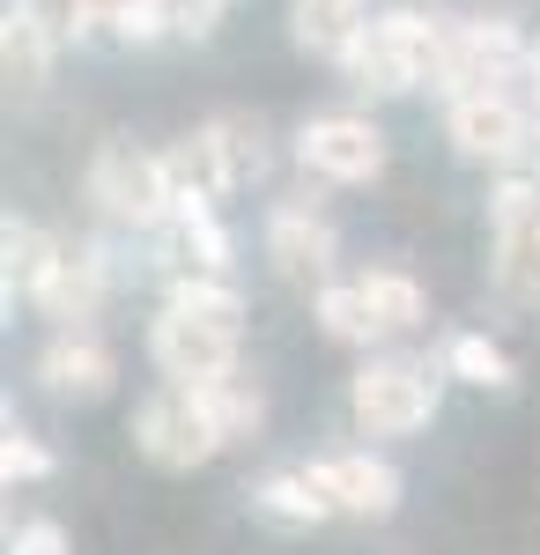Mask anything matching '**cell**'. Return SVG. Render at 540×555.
<instances>
[{
    "label": "cell",
    "mask_w": 540,
    "mask_h": 555,
    "mask_svg": "<svg viewBox=\"0 0 540 555\" xmlns=\"http://www.w3.org/2000/svg\"><path fill=\"white\" fill-rule=\"evenodd\" d=\"M8 555H67V526L60 518H23L8 533Z\"/></svg>",
    "instance_id": "obj_28"
},
{
    "label": "cell",
    "mask_w": 540,
    "mask_h": 555,
    "mask_svg": "<svg viewBox=\"0 0 540 555\" xmlns=\"http://www.w3.org/2000/svg\"><path fill=\"white\" fill-rule=\"evenodd\" d=\"M38 378H44V392H60V400H104L112 378H119V356L97 341L89 326H60L38 356Z\"/></svg>",
    "instance_id": "obj_13"
},
{
    "label": "cell",
    "mask_w": 540,
    "mask_h": 555,
    "mask_svg": "<svg viewBox=\"0 0 540 555\" xmlns=\"http://www.w3.org/2000/svg\"><path fill=\"white\" fill-rule=\"evenodd\" d=\"M526 67H540L526 38L497 23V15H481V23H445V60H437V89H445V104L452 96H489V89H511Z\"/></svg>",
    "instance_id": "obj_7"
},
{
    "label": "cell",
    "mask_w": 540,
    "mask_h": 555,
    "mask_svg": "<svg viewBox=\"0 0 540 555\" xmlns=\"http://www.w3.org/2000/svg\"><path fill=\"white\" fill-rule=\"evenodd\" d=\"M44 474H52V452H44L30 429L8 423V437H0V481L15 489V481H44Z\"/></svg>",
    "instance_id": "obj_27"
},
{
    "label": "cell",
    "mask_w": 540,
    "mask_h": 555,
    "mask_svg": "<svg viewBox=\"0 0 540 555\" xmlns=\"http://www.w3.org/2000/svg\"><path fill=\"white\" fill-rule=\"evenodd\" d=\"M445 378H452V371H437V363H422V356H371V363L348 378V415H356L363 437H415V429H429V415H437Z\"/></svg>",
    "instance_id": "obj_3"
},
{
    "label": "cell",
    "mask_w": 540,
    "mask_h": 555,
    "mask_svg": "<svg viewBox=\"0 0 540 555\" xmlns=\"http://www.w3.org/2000/svg\"><path fill=\"white\" fill-rule=\"evenodd\" d=\"M252 518H267L282 533H311V526L333 518V504H326V489H319L311 467H274V474L252 481Z\"/></svg>",
    "instance_id": "obj_16"
},
{
    "label": "cell",
    "mask_w": 540,
    "mask_h": 555,
    "mask_svg": "<svg viewBox=\"0 0 540 555\" xmlns=\"http://www.w3.org/2000/svg\"><path fill=\"white\" fill-rule=\"evenodd\" d=\"M89 201L112 222H126V230H164L170 215H178V185H170L164 149H141V141L112 133L89 156Z\"/></svg>",
    "instance_id": "obj_4"
},
{
    "label": "cell",
    "mask_w": 540,
    "mask_h": 555,
    "mask_svg": "<svg viewBox=\"0 0 540 555\" xmlns=\"http://www.w3.org/2000/svg\"><path fill=\"white\" fill-rule=\"evenodd\" d=\"M149 356H156V371H164L170 385H215V378L237 371V326L193 319V311L164 304L156 326H149Z\"/></svg>",
    "instance_id": "obj_9"
},
{
    "label": "cell",
    "mask_w": 540,
    "mask_h": 555,
    "mask_svg": "<svg viewBox=\"0 0 540 555\" xmlns=\"http://www.w3.org/2000/svg\"><path fill=\"white\" fill-rule=\"evenodd\" d=\"M445 371L459 385H481V392H511V356L489 334H452L445 341Z\"/></svg>",
    "instance_id": "obj_22"
},
{
    "label": "cell",
    "mask_w": 540,
    "mask_h": 555,
    "mask_svg": "<svg viewBox=\"0 0 540 555\" xmlns=\"http://www.w3.org/2000/svg\"><path fill=\"white\" fill-rule=\"evenodd\" d=\"M164 164H170L178 201H208V208H222L230 193H245V185L267 178L274 149H267V127H259L252 112H215L208 127H193L185 141H170Z\"/></svg>",
    "instance_id": "obj_2"
},
{
    "label": "cell",
    "mask_w": 540,
    "mask_h": 555,
    "mask_svg": "<svg viewBox=\"0 0 540 555\" xmlns=\"http://www.w3.org/2000/svg\"><path fill=\"white\" fill-rule=\"evenodd\" d=\"M319 489H326L333 518H393L400 512V467L377 460V452H326L311 460Z\"/></svg>",
    "instance_id": "obj_12"
},
{
    "label": "cell",
    "mask_w": 540,
    "mask_h": 555,
    "mask_svg": "<svg viewBox=\"0 0 540 555\" xmlns=\"http://www.w3.org/2000/svg\"><path fill=\"white\" fill-rule=\"evenodd\" d=\"M363 282V297H371L377 326H385V341H400V334H415L422 311H429V297H422L415 274H400V267H371V274H356Z\"/></svg>",
    "instance_id": "obj_20"
},
{
    "label": "cell",
    "mask_w": 540,
    "mask_h": 555,
    "mask_svg": "<svg viewBox=\"0 0 540 555\" xmlns=\"http://www.w3.org/2000/svg\"><path fill=\"white\" fill-rule=\"evenodd\" d=\"M156 237H164V274L170 282H185V274H230V259H237V245H230V230L215 222L208 201H178V215H170Z\"/></svg>",
    "instance_id": "obj_15"
},
{
    "label": "cell",
    "mask_w": 540,
    "mask_h": 555,
    "mask_svg": "<svg viewBox=\"0 0 540 555\" xmlns=\"http://www.w3.org/2000/svg\"><path fill=\"white\" fill-rule=\"evenodd\" d=\"M52 52H60V38L44 30L23 0H8V23H0V67H8V82L38 89L44 75H52Z\"/></svg>",
    "instance_id": "obj_18"
},
{
    "label": "cell",
    "mask_w": 540,
    "mask_h": 555,
    "mask_svg": "<svg viewBox=\"0 0 540 555\" xmlns=\"http://www.w3.org/2000/svg\"><path fill=\"white\" fill-rule=\"evenodd\" d=\"M319 326H326V341H340V348H377L385 341L363 282H326V289H319Z\"/></svg>",
    "instance_id": "obj_21"
},
{
    "label": "cell",
    "mask_w": 540,
    "mask_h": 555,
    "mask_svg": "<svg viewBox=\"0 0 540 555\" xmlns=\"http://www.w3.org/2000/svg\"><path fill=\"white\" fill-rule=\"evenodd\" d=\"M104 289H112L104 253H97V245H60L52 274H44V289L30 304H38L44 319H60V326H89V319H97V304H104Z\"/></svg>",
    "instance_id": "obj_14"
},
{
    "label": "cell",
    "mask_w": 540,
    "mask_h": 555,
    "mask_svg": "<svg viewBox=\"0 0 540 555\" xmlns=\"http://www.w3.org/2000/svg\"><path fill=\"white\" fill-rule=\"evenodd\" d=\"M296 164L311 178H333V185H371L385 171V133L363 112H319L296 133Z\"/></svg>",
    "instance_id": "obj_10"
},
{
    "label": "cell",
    "mask_w": 540,
    "mask_h": 555,
    "mask_svg": "<svg viewBox=\"0 0 540 555\" xmlns=\"http://www.w3.org/2000/svg\"><path fill=\"white\" fill-rule=\"evenodd\" d=\"M267 259H274V274L326 289L333 259H340V230L326 222V208H319L311 193H290V201L267 208Z\"/></svg>",
    "instance_id": "obj_11"
},
{
    "label": "cell",
    "mask_w": 540,
    "mask_h": 555,
    "mask_svg": "<svg viewBox=\"0 0 540 555\" xmlns=\"http://www.w3.org/2000/svg\"><path fill=\"white\" fill-rule=\"evenodd\" d=\"M371 23V0H290V38L304 52H326L340 60V44Z\"/></svg>",
    "instance_id": "obj_19"
},
{
    "label": "cell",
    "mask_w": 540,
    "mask_h": 555,
    "mask_svg": "<svg viewBox=\"0 0 540 555\" xmlns=\"http://www.w3.org/2000/svg\"><path fill=\"white\" fill-rule=\"evenodd\" d=\"M201 392H208V408H215V423H222V437H230V444H245L252 429L267 423V400H259V385H252L245 371H230V378L201 385Z\"/></svg>",
    "instance_id": "obj_23"
},
{
    "label": "cell",
    "mask_w": 540,
    "mask_h": 555,
    "mask_svg": "<svg viewBox=\"0 0 540 555\" xmlns=\"http://www.w3.org/2000/svg\"><path fill=\"white\" fill-rule=\"evenodd\" d=\"M52 259H60V237L38 230V222H23V215H8V230H0V282H8V311H15V297L30 304L44 289Z\"/></svg>",
    "instance_id": "obj_17"
},
{
    "label": "cell",
    "mask_w": 540,
    "mask_h": 555,
    "mask_svg": "<svg viewBox=\"0 0 540 555\" xmlns=\"http://www.w3.org/2000/svg\"><path fill=\"white\" fill-rule=\"evenodd\" d=\"M489 259L503 297L518 311H540V171H503L489 193Z\"/></svg>",
    "instance_id": "obj_6"
},
{
    "label": "cell",
    "mask_w": 540,
    "mask_h": 555,
    "mask_svg": "<svg viewBox=\"0 0 540 555\" xmlns=\"http://www.w3.org/2000/svg\"><path fill=\"white\" fill-rule=\"evenodd\" d=\"M30 15H38L52 38L67 44V38H89V30H104V8L97 0H23Z\"/></svg>",
    "instance_id": "obj_26"
},
{
    "label": "cell",
    "mask_w": 540,
    "mask_h": 555,
    "mask_svg": "<svg viewBox=\"0 0 540 555\" xmlns=\"http://www.w3.org/2000/svg\"><path fill=\"white\" fill-rule=\"evenodd\" d=\"M445 141L459 149V164L518 171L526 149H540V127L511 89H489V96H452V104H445Z\"/></svg>",
    "instance_id": "obj_8"
},
{
    "label": "cell",
    "mask_w": 540,
    "mask_h": 555,
    "mask_svg": "<svg viewBox=\"0 0 540 555\" xmlns=\"http://www.w3.org/2000/svg\"><path fill=\"white\" fill-rule=\"evenodd\" d=\"M133 444H141L149 467H164V474H193V467H208L215 452H230V437H222V423H215L201 385H164V392H149V400L133 408Z\"/></svg>",
    "instance_id": "obj_5"
},
{
    "label": "cell",
    "mask_w": 540,
    "mask_h": 555,
    "mask_svg": "<svg viewBox=\"0 0 540 555\" xmlns=\"http://www.w3.org/2000/svg\"><path fill=\"white\" fill-rule=\"evenodd\" d=\"M164 304L193 311V319H222V326H237V319H245V297H237V282H230V274H185V282H170Z\"/></svg>",
    "instance_id": "obj_24"
},
{
    "label": "cell",
    "mask_w": 540,
    "mask_h": 555,
    "mask_svg": "<svg viewBox=\"0 0 540 555\" xmlns=\"http://www.w3.org/2000/svg\"><path fill=\"white\" fill-rule=\"evenodd\" d=\"M533 127H540V67H533Z\"/></svg>",
    "instance_id": "obj_29"
},
{
    "label": "cell",
    "mask_w": 540,
    "mask_h": 555,
    "mask_svg": "<svg viewBox=\"0 0 540 555\" xmlns=\"http://www.w3.org/2000/svg\"><path fill=\"white\" fill-rule=\"evenodd\" d=\"M222 8L230 0H149V30L156 38H208Z\"/></svg>",
    "instance_id": "obj_25"
},
{
    "label": "cell",
    "mask_w": 540,
    "mask_h": 555,
    "mask_svg": "<svg viewBox=\"0 0 540 555\" xmlns=\"http://www.w3.org/2000/svg\"><path fill=\"white\" fill-rule=\"evenodd\" d=\"M437 60H445V15L385 8V15H371L356 38L340 44L333 67L363 96H415V89H437Z\"/></svg>",
    "instance_id": "obj_1"
}]
</instances>
